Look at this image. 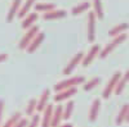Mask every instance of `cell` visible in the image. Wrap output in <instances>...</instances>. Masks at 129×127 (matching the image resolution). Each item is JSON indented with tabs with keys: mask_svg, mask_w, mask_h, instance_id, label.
Masks as SVG:
<instances>
[{
	"mask_svg": "<svg viewBox=\"0 0 129 127\" xmlns=\"http://www.w3.org/2000/svg\"><path fill=\"white\" fill-rule=\"evenodd\" d=\"M100 51H101L100 45H93V46L90 48V50L88 51V54L84 55V58H83V60H81V66H83V67H88L90 63L94 60V58H95L97 55H100Z\"/></svg>",
	"mask_w": 129,
	"mask_h": 127,
	"instance_id": "7",
	"label": "cell"
},
{
	"mask_svg": "<svg viewBox=\"0 0 129 127\" xmlns=\"http://www.w3.org/2000/svg\"><path fill=\"white\" fill-rule=\"evenodd\" d=\"M63 119V107L57 105V108L53 110V117H52V126L50 127H58L61 126V121Z\"/></svg>",
	"mask_w": 129,
	"mask_h": 127,
	"instance_id": "13",
	"label": "cell"
},
{
	"mask_svg": "<svg viewBox=\"0 0 129 127\" xmlns=\"http://www.w3.org/2000/svg\"><path fill=\"white\" fill-rule=\"evenodd\" d=\"M128 28H129V25H128L126 22L119 23V25H116L115 27H112V28L109 31V36H111V37H116V36H119V35L124 34Z\"/></svg>",
	"mask_w": 129,
	"mask_h": 127,
	"instance_id": "16",
	"label": "cell"
},
{
	"mask_svg": "<svg viewBox=\"0 0 129 127\" xmlns=\"http://www.w3.org/2000/svg\"><path fill=\"white\" fill-rule=\"evenodd\" d=\"M90 8V3L89 2H83L80 4H78L76 7H74L72 10H71V14L72 16H79L84 12H87V10Z\"/></svg>",
	"mask_w": 129,
	"mask_h": 127,
	"instance_id": "20",
	"label": "cell"
},
{
	"mask_svg": "<svg viewBox=\"0 0 129 127\" xmlns=\"http://www.w3.org/2000/svg\"><path fill=\"white\" fill-rule=\"evenodd\" d=\"M36 105H38V100H36V99H31V100L27 103L26 114H27V115H34V113L36 112Z\"/></svg>",
	"mask_w": 129,
	"mask_h": 127,
	"instance_id": "27",
	"label": "cell"
},
{
	"mask_svg": "<svg viewBox=\"0 0 129 127\" xmlns=\"http://www.w3.org/2000/svg\"><path fill=\"white\" fill-rule=\"evenodd\" d=\"M125 122L129 123V110H128V114H126V118H125Z\"/></svg>",
	"mask_w": 129,
	"mask_h": 127,
	"instance_id": "33",
	"label": "cell"
},
{
	"mask_svg": "<svg viewBox=\"0 0 129 127\" xmlns=\"http://www.w3.org/2000/svg\"><path fill=\"white\" fill-rule=\"evenodd\" d=\"M121 72H115L114 75H112V77L110 78V81L107 82V85H106V87H105V90H103V92H102V98L103 99H109L111 95H112V92H115V89H116V85L119 83V81H120V78H121Z\"/></svg>",
	"mask_w": 129,
	"mask_h": 127,
	"instance_id": "3",
	"label": "cell"
},
{
	"mask_svg": "<svg viewBox=\"0 0 129 127\" xmlns=\"http://www.w3.org/2000/svg\"><path fill=\"white\" fill-rule=\"evenodd\" d=\"M100 83H101V78H100V77H94V78L89 80L87 83L84 85V90H85V91H90L92 89H94V87L98 86Z\"/></svg>",
	"mask_w": 129,
	"mask_h": 127,
	"instance_id": "26",
	"label": "cell"
},
{
	"mask_svg": "<svg viewBox=\"0 0 129 127\" xmlns=\"http://www.w3.org/2000/svg\"><path fill=\"white\" fill-rule=\"evenodd\" d=\"M49 96H50V90H49V89H45L44 91L41 92L40 99L38 100V105H36V110H38V112H43V110L45 109V107L48 105Z\"/></svg>",
	"mask_w": 129,
	"mask_h": 127,
	"instance_id": "12",
	"label": "cell"
},
{
	"mask_svg": "<svg viewBox=\"0 0 129 127\" xmlns=\"http://www.w3.org/2000/svg\"><path fill=\"white\" fill-rule=\"evenodd\" d=\"M7 59H8V54L7 53H2V54H0V63H3Z\"/></svg>",
	"mask_w": 129,
	"mask_h": 127,
	"instance_id": "31",
	"label": "cell"
},
{
	"mask_svg": "<svg viewBox=\"0 0 129 127\" xmlns=\"http://www.w3.org/2000/svg\"><path fill=\"white\" fill-rule=\"evenodd\" d=\"M38 18H39V16H38V13H36V12H35V13H28V14L23 18V21H22V28L28 30L30 27L35 26L34 23L38 21Z\"/></svg>",
	"mask_w": 129,
	"mask_h": 127,
	"instance_id": "17",
	"label": "cell"
},
{
	"mask_svg": "<svg viewBox=\"0 0 129 127\" xmlns=\"http://www.w3.org/2000/svg\"><path fill=\"white\" fill-rule=\"evenodd\" d=\"M100 108H101V100L100 99H94L92 103V107L89 110V121L94 122L98 117V113H100Z\"/></svg>",
	"mask_w": 129,
	"mask_h": 127,
	"instance_id": "15",
	"label": "cell"
},
{
	"mask_svg": "<svg viewBox=\"0 0 129 127\" xmlns=\"http://www.w3.org/2000/svg\"><path fill=\"white\" fill-rule=\"evenodd\" d=\"M74 105L75 103L74 101H67V104L64 105V108H63V119H70L71 117V114L74 112Z\"/></svg>",
	"mask_w": 129,
	"mask_h": 127,
	"instance_id": "25",
	"label": "cell"
},
{
	"mask_svg": "<svg viewBox=\"0 0 129 127\" xmlns=\"http://www.w3.org/2000/svg\"><path fill=\"white\" fill-rule=\"evenodd\" d=\"M36 4V0H26V3H23V5L21 7V9H19V12H18V18H25L28 13H30V9L32 8Z\"/></svg>",
	"mask_w": 129,
	"mask_h": 127,
	"instance_id": "18",
	"label": "cell"
},
{
	"mask_svg": "<svg viewBox=\"0 0 129 127\" xmlns=\"http://www.w3.org/2000/svg\"><path fill=\"white\" fill-rule=\"evenodd\" d=\"M21 118H22V115H21V113L19 112H16V113H13L12 115H10V118L4 123V126H2V127H13Z\"/></svg>",
	"mask_w": 129,
	"mask_h": 127,
	"instance_id": "24",
	"label": "cell"
},
{
	"mask_svg": "<svg viewBox=\"0 0 129 127\" xmlns=\"http://www.w3.org/2000/svg\"><path fill=\"white\" fill-rule=\"evenodd\" d=\"M44 39H45V34H44V32H39V34L34 37V40L30 42V45L27 46L26 50H27L28 53H34V51H36V49H39V46L43 44Z\"/></svg>",
	"mask_w": 129,
	"mask_h": 127,
	"instance_id": "10",
	"label": "cell"
},
{
	"mask_svg": "<svg viewBox=\"0 0 129 127\" xmlns=\"http://www.w3.org/2000/svg\"><path fill=\"white\" fill-rule=\"evenodd\" d=\"M21 4H22V0H13L12 5L9 8V12L7 14V22H12L16 18V16L18 14L19 9H21Z\"/></svg>",
	"mask_w": 129,
	"mask_h": 127,
	"instance_id": "11",
	"label": "cell"
},
{
	"mask_svg": "<svg viewBox=\"0 0 129 127\" xmlns=\"http://www.w3.org/2000/svg\"><path fill=\"white\" fill-rule=\"evenodd\" d=\"M85 82V78L83 76H75L67 80H63L61 82H58L57 85H54V90L56 92L62 91V90H66V89H71V87H76L78 85H81Z\"/></svg>",
	"mask_w": 129,
	"mask_h": 127,
	"instance_id": "1",
	"label": "cell"
},
{
	"mask_svg": "<svg viewBox=\"0 0 129 127\" xmlns=\"http://www.w3.org/2000/svg\"><path fill=\"white\" fill-rule=\"evenodd\" d=\"M54 107L52 104H48L45 109L43 110V118H41V127H50L52 126V117Z\"/></svg>",
	"mask_w": 129,
	"mask_h": 127,
	"instance_id": "8",
	"label": "cell"
},
{
	"mask_svg": "<svg viewBox=\"0 0 129 127\" xmlns=\"http://www.w3.org/2000/svg\"><path fill=\"white\" fill-rule=\"evenodd\" d=\"M58 127H72V124H71V123H66V124H61V126H58Z\"/></svg>",
	"mask_w": 129,
	"mask_h": 127,
	"instance_id": "32",
	"label": "cell"
},
{
	"mask_svg": "<svg viewBox=\"0 0 129 127\" xmlns=\"http://www.w3.org/2000/svg\"><path fill=\"white\" fill-rule=\"evenodd\" d=\"M66 16H67L66 10H63V9H53V10H50V12L44 13L43 18H44L45 21H52V19L63 18V17H66Z\"/></svg>",
	"mask_w": 129,
	"mask_h": 127,
	"instance_id": "14",
	"label": "cell"
},
{
	"mask_svg": "<svg viewBox=\"0 0 129 127\" xmlns=\"http://www.w3.org/2000/svg\"><path fill=\"white\" fill-rule=\"evenodd\" d=\"M95 14L94 12L88 13V26H87V36H88V41L93 42L95 39Z\"/></svg>",
	"mask_w": 129,
	"mask_h": 127,
	"instance_id": "5",
	"label": "cell"
},
{
	"mask_svg": "<svg viewBox=\"0 0 129 127\" xmlns=\"http://www.w3.org/2000/svg\"><path fill=\"white\" fill-rule=\"evenodd\" d=\"M27 124H28V121L26 118H21L13 127H27Z\"/></svg>",
	"mask_w": 129,
	"mask_h": 127,
	"instance_id": "29",
	"label": "cell"
},
{
	"mask_svg": "<svg viewBox=\"0 0 129 127\" xmlns=\"http://www.w3.org/2000/svg\"><path fill=\"white\" fill-rule=\"evenodd\" d=\"M76 92H78V89H76V87H71V89H66V90L58 91V92L54 95V101L61 103V101H63V100H67V99H70L71 96H74Z\"/></svg>",
	"mask_w": 129,
	"mask_h": 127,
	"instance_id": "9",
	"label": "cell"
},
{
	"mask_svg": "<svg viewBox=\"0 0 129 127\" xmlns=\"http://www.w3.org/2000/svg\"><path fill=\"white\" fill-rule=\"evenodd\" d=\"M39 123H40V115L34 114V115H32V118H31V121L28 122L27 127H38Z\"/></svg>",
	"mask_w": 129,
	"mask_h": 127,
	"instance_id": "28",
	"label": "cell"
},
{
	"mask_svg": "<svg viewBox=\"0 0 129 127\" xmlns=\"http://www.w3.org/2000/svg\"><path fill=\"white\" fill-rule=\"evenodd\" d=\"M3 110H4V101L0 100V127H2V115H3Z\"/></svg>",
	"mask_w": 129,
	"mask_h": 127,
	"instance_id": "30",
	"label": "cell"
},
{
	"mask_svg": "<svg viewBox=\"0 0 129 127\" xmlns=\"http://www.w3.org/2000/svg\"><path fill=\"white\" fill-rule=\"evenodd\" d=\"M126 40V34L124 32V34H121V35H119V36H116V37H114L109 44H107L101 51H100V58H106L107 55L110 54V53H112V50L114 49H116L117 46H119L120 44H123V42Z\"/></svg>",
	"mask_w": 129,
	"mask_h": 127,
	"instance_id": "2",
	"label": "cell"
},
{
	"mask_svg": "<svg viewBox=\"0 0 129 127\" xmlns=\"http://www.w3.org/2000/svg\"><path fill=\"white\" fill-rule=\"evenodd\" d=\"M128 110H129V104H124L121 107V109L119 110V114L116 115V124H121L123 122H125Z\"/></svg>",
	"mask_w": 129,
	"mask_h": 127,
	"instance_id": "22",
	"label": "cell"
},
{
	"mask_svg": "<svg viewBox=\"0 0 129 127\" xmlns=\"http://www.w3.org/2000/svg\"><path fill=\"white\" fill-rule=\"evenodd\" d=\"M84 55H85V54H84L83 51H79L78 54H75L74 58L69 62V64L66 66V68L63 69V75H71V73L74 72V69L78 67V64H80V63H81Z\"/></svg>",
	"mask_w": 129,
	"mask_h": 127,
	"instance_id": "6",
	"label": "cell"
},
{
	"mask_svg": "<svg viewBox=\"0 0 129 127\" xmlns=\"http://www.w3.org/2000/svg\"><path fill=\"white\" fill-rule=\"evenodd\" d=\"M93 8H94V14L98 19L103 18V7H102V0H93Z\"/></svg>",
	"mask_w": 129,
	"mask_h": 127,
	"instance_id": "23",
	"label": "cell"
},
{
	"mask_svg": "<svg viewBox=\"0 0 129 127\" xmlns=\"http://www.w3.org/2000/svg\"><path fill=\"white\" fill-rule=\"evenodd\" d=\"M129 82V69L124 73V75L121 76V78H120V81H119V83L116 85V89H115V94L116 95H120L123 91H124V89H125V86H126V83Z\"/></svg>",
	"mask_w": 129,
	"mask_h": 127,
	"instance_id": "19",
	"label": "cell"
},
{
	"mask_svg": "<svg viewBox=\"0 0 129 127\" xmlns=\"http://www.w3.org/2000/svg\"><path fill=\"white\" fill-rule=\"evenodd\" d=\"M39 32H40V31H39V26H32V27H30V28L27 30V32L23 35V37L21 39L19 44H18V48H19L21 50L27 49V46L30 45V42L34 40V37H35Z\"/></svg>",
	"mask_w": 129,
	"mask_h": 127,
	"instance_id": "4",
	"label": "cell"
},
{
	"mask_svg": "<svg viewBox=\"0 0 129 127\" xmlns=\"http://www.w3.org/2000/svg\"><path fill=\"white\" fill-rule=\"evenodd\" d=\"M56 9V5L53 3H36L35 4V10L36 12H43V13H47L50 12V10Z\"/></svg>",
	"mask_w": 129,
	"mask_h": 127,
	"instance_id": "21",
	"label": "cell"
}]
</instances>
